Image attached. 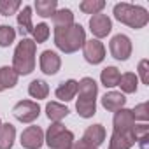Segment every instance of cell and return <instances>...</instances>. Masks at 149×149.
<instances>
[{
    "mask_svg": "<svg viewBox=\"0 0 149 149\" xmlns=\"http://www.w3.org/2000/svg\"><path fill=\"white\" fill-rule=\"evenodd\" d=\"M86 42V32L81 25H70L63 28H54V44L63 53H76Z\"/></svg>",
    "mask_w": 149,
    "mask_h": 149,
    "instance_id": "obj_1",
    "label": "cell"
},
{
    "mask_svg": "<svg viewBox=\"0 0 149 149\" xmlns=\"http://www.w3.org/2000/svg\"><path fill=\"white\" fill-rule=\"evenodd\" d=\"M79 100L76 104V109L81 118H93L97 114V95H98V84L91 77H83L77 83Z\"/></svg>",
    "mask_w": 149,
    "mask_h": 149,
    "instance_id": "obj_2",
    "label": "cell"
},
{
    "mask_svg": "<svg viewBox=\"0 0 149 149\" xmlns=\"http://www.w3.org/2000/svg\"><path fill=\"white\" fill-rule=\"evenodd\" d=\"M35 51L37 44L32 39H21V42L16 46L14 56H13V70L18 76H28L35 68Z\"/></svg>",
    "mask_w": 149,
    "mask_h": 149,
    "instance_id": "obj_3",
    "label": "cell"
},
{
    "mask_svg": "<svg viewBox=\"0 0 149 149\" xmlns=\"http://www.w3.org/2000/svg\"><path fill=\"white\" fill-rule=\"evenodd\" d=\"M114 18L125 25H128L130 28H144L149 21V14L144 7L140 6H132V4H126V2H121V4H116L114 6Z\"/></svg>",
    "mask_w": 149,
    "mask_h": 149,
    "instance_id": "obj_4",
    "label": "cell"
},
{
    "mask_svg": "<svg viewBox=\"0 0 149 149\" xmlns=\"http://www.w3.org/2000/svg\"><path fill=\"white\" fill-rule=\"evenodd\" d=\"M46 144L51 149H74V133L61 123H53L47 128Z\"/></svg>",
    "mask_w": 149,
    "mask_h": 149,
    "instance_id": "obj_5",
    "label": "cell"
},
{
    "mask_svg": "<svg viewBox=\"0 0 149 149\" xmlns=\"http://www.w3.org/2000/svg\"><path fill=\"white\" fill-rule=\"evenodd\" d=\"M13 114L18 121L21 123H32L39 118L40 114V107L37 102H32V100H21L18 102L14 107H13Z\"/></svg>",
    "mask_w": 149,
    "mask_h": 149,
    "instance_id": "obj_6",
    "label": "cell"
},
{
    "mask_svg": "<svg viewBox=\"0 0 149 149\" xmlns=\"http://www.w3.org/2000/svg\"><path fill=\"white\" fill-rule=\"evenodd\" d=\"M109 49H111V54L116 60L125 61V60H128L132 56V40L125 33H118V35H114L111 39Z\"/></svg>",
    "mask_w": 149,
    "mask_h": 149,
    "instance_id": "obj_7",
    "label": "cell"
},
{
    "mask_svg": "<svg viewBox=\"0 0 149 149\" xmlns=\"http://www.w3.org/2000/svg\"><path fill=\"white\" fill-rule=\"evenodd\" d=\"M83 53H84V60L91 65H98L104 61L105 58V47L100 40L97 39H91V40H86L84 46H83Z\"/></svg>",
    "mask_w": 149,
    "mask_h": 149,
    "instance_id": "obj_8",
    "label": "cell"
},
{
    "mask_svg": "<svg viewBox=\"0 0 149 149\" xmlns=\"http://www.w3.org/2000/svg\"><path fill=\"white\" fill-rule=\"evenodd\" d=\"M90 30L97 37V40L98 39H104V37H107L111 33L112 21H111V18L107 14H93L90 18Z\"/></svg>",
    "mask_w": 149,
    "mask_h": 149,
    "instance_id": "obj_9",
    "label": "cell"
},
{
    "mask_svg": "<svg viewBox=\"0 0 149 149\" xmlns=\"http://www.w3.org/2000/svg\"><path fill=\"white\" fill-rule=\"evenodd\" d=\"M44 144V132L40 126H28L21 133V146L25 149H40Z\"/></svg>",
    "mask_w": 149,
    "mask_h": 149,
    "instance_id": "obj_10",
    "label": "cell"
},
{
    "mask_svg": "<svg viewBox=\"0 0 149 149\" xmlns=\"http://www.w3.org/2000/svg\"><path fill=\"white\" fill-rule=\"evenodd\" d=\"M137 144L135 135H133V128L126 130V132H112V137L109 140V149H132Z\"/></svg>",
    "mask_w": 149,
    "mask_h": 149,
    "instance_id": "obj_11",
    "label": "cell"
},
{
    "mask_svg": "<svg viewBox=\"0 0 149 149\" xmlns=\"http://www.w3.org/2000/svg\"><path fill=\"white\" fill-rule=\"evenodd\" d=\"M60 67H61V58L54 51H51V49L42 51V54H40V70L44 74L54 76V74L60 70Z\"/></svg>",
    "mask_w": 149,
    "mask_h": 149,
    "instance_id": "obj_12",
    "label": "cell"
},
{
    "mask_svg": "<svg viewBox=\"0 0 149 149\" xmlns=\"http://www.w3.org/2000/svg\"><path fill=\"white\" fill-rule=\"evenodd\" d=\"M81 140L90 144V146H93V147H98L105 140V128L102 125H91V126L86 128V132H84Z\"/></svg>",
    "mask_w": 149,
    "mask_h": 149,
    "instance_id": "obj_13",
    "label": "cell"
},
{
    "mask_svg": "<svg viewBox=\"0 0 149 149\" xmlns=\"http://www.w3.org/2000/svg\"><path fill=\"white\" fill-rule=\"evenodd\" d=\"M125 104H126V98H125V95L119 93V91H109V93H105V95L102 97V105H104V109L109 111V112H116V111L123 109Z\"/></svg>",
    "mask_w": 149,
    "mask_h": 149,
    "instance_id": "obj_14",
    "label": "cell"
},
{
    "mask_svg": "<svg viewBox=\"0 0 149 149\" xmlns=\"http://www.w3.org/2000/svg\"><path fill=\"white\" fill-rule=\"evenodd\" d=\"M135 125V119L132 116V111L130 109H119L116 111L114 114V130L116 132H126V130H132Z\"/></svg>",
    "mask_w": 149,
    "mask_h": 149,
    "instance_id": "obj_15",
    "label": "cell"
},
{
    "mask_svg": "<svg viewBox=\"0 0 149 149\" xmlns=\"http://www.w3.org/2000/svg\"><path fill=\"white\" fill-rule=\"evenodd\" d=\"M56 98L63 100V102H68L72 100L74 97L77 95V81L74 79H68V81H63L58 88H56Z\"/></svg>",
    "mask_w": 149,
    "mask_h": 149,
    "instance_id": "obj_16",
    "label": "cell"
},
{
    "mask_svg": "<svg viewBox=\"0 0 149 149\" xmlns=\"http://www.w3.org/2000/svg\"><path fill=\"white\" fill-rule=\"evenodd\" d=\"M18 74L13 70V67H0V91L14 88L18 84Z\"/></svg>",
    "mask_w": 149,
    "mask_h": 149,
    "instance_id": "obj_17",
    "label": "cell"
},
{
    "mask_svg": "<svg viewBox=\"0 0 149 149\" xmlns=\"http://www.w3.org/2000/svg\"><path fill=\"white\" fill-rule=\"evenodd\" d=\"M16 139V128L11 123L0 125V149H11Z\"/></svg>",
    "mask_w": 149,
    "mask_h": 149,
    "instance_id": "obj_18",
    "label": "cell"
},
{
    "mask_svg": "<svg viewBox=\"0 0 149 149\" xmlns=\"http://www.w3.org/2000/svg\"><path fill=\"white\" fill-rule=\"evenodd\" d=\"M18 25H19V32L21 35H28L33 32V23H32V7L25 6L19 14H18Z\"/></svg>",
    "mask_w": 149,
    "mask_h": 149,
    "instance_id": "obj_19",
    "label": "cell"
},
{
    "mask_svg": "<svg viewBox=\"0 0 149 149\" xmlns=\"http://www.w3.org/2000/svg\"><path fill=\"white\" fill-rule=\"evenodd\" d=\"M68 112H70V111H68L65 105L58 104V102H49V104L46 105V114H47V118H49L51 121H54V123H60L63 118H67Z\"/></svg>",
    "mask_w": 149,
    "mask_h": 149,
    "instance_id": "obj_20",
    "label": "cell"
},
{
    "mask_svg": "<svg viewBox=\"0 0 149 149\" xmlns=\"http://www.w3.org/2000/svg\"><path fill=\"white\" fill-rule=\"evenodd\" d=\"M119 77H121V72L116 68V67H105L100 74V81L105 88H114L118 86L119 83Z\"/></svg>",
    "mask_w": 149,
    "mask_h": 149,
    "instance_id": "obj_21",
    "label": "cell"
},
{
    "mask_svg": "<svg viewBox=\"0 0 149 149\" xmlns=\"http://www.w3.org/2000/svg\"><path fill=\"white\" fill-rule=\"evenodd\" d=\"M137 84H139V77L135 76L133 72H126L119 77L118 86L121 88L123 93H135L137 91Z\"/></svg>",
    "mask_w": 149,
    "mask_h": 149,
    "instance_id": "obj_22",
    "label": "cell"
},
{
    "mask_svg": "<svg viewBox=\"0 0 149 149\" xmlns=\"http://www.w3.org/2000/svg\"><path fill=\"white\" fill-rule=\"evenodd\" d=\"M35 11L42 18H51L58 11V2L56 0H37L35 2Z\"/></svg>",
    "mask_w": 149,
    "mask_h": 149,
    "instance_id": "obj_23",
    "label": "cell"
},
{
    "mask_svg": "<svg viewBox=\"0 0 149 149\" xmlns=\"http://www.w3.org/2000/svg\"><path fill=\"white\" fill-rule=\"evenodd\" d=\"M53 23L54 28H63V26H70L74 25V14L70 9H60L53 14Z\"/></svg>",
    "mask_w": 149,
    "mask_h": 149,
    "instance_id": "obj_24",
    "label": "cell"
},
{
    "mask_svg": "<svg viewBox=\"0 0 149 149\" xmlns=\"http://www.w3.org/2000/svg\"><path fill=\"white\" fill-rule=\"evenodd\" d=\"M28 93H30L32 98L42 100V98H46V97L49 95V86H47V83H44V81H40V79H35V81L30 83Z\"/></svg>",
    "mask_w": 149,
    "mask_h": 149,
    "instance_id": "obj_25",
    "label": "cell"
},
{
    "mask_svg": "<svg viewBox=\"0 0 149 149\" xmlns=\"http://www.w3.org/2000/svg\"><path fill=\"white\" fill-rule=\"evenodd\" d=\"M105 7L104 0H84L79 4V9L84 14H100V11Z\"/></svg>",
    "mask_w": 149,
    "mask_h": 149,
    "instance_id": "obj_26",
    "label": "cell"
},
{
    "mask_svg": "<svg viewBox=\"0 0 149 149\" xmlns=\"http://www.w3.org/2000/svg\"><path fill=\"white\" fill-rule=\"evenodd\" d=\"M16 39V30L9 25H2L0 26V47H7L14 42Z\"/></svg>",
    "mask_w": 149,
    "mask_h": 149,
    "instance_id": "obj_27",
    "label": "cell"
},
{
    "mask_svg": "<svg viewBox=\"0 0 149 149\" xmlns=\"http://www.w3.org/2000/svg\"><path fill=\"white\" fill-rule=\"evenodd\" d=\"M32 35H33V42H35V44H42V42H46L47 37H49V26H47L46 23H39L37 26H33Z\"/></svg>",
    "mask_w": 149,
    "mask_h": 149,
    "instance_id": "obj_28",
    "label": "cell"
},
{
    "mask_svg": "<svg viewBox=\"0 0 149 149\" xmlns=\"http://www.w3.org/2000/svg\"><path fill=\"white\" fill-rule=\"evenodd\" d=\"M19 7H21L19 0H0V14H4V16L14 14Z\"/></svg>",
    "mask_w": 149,
    "mask_h": 149,
    "instance_id": "obj_29",
    "label": "cell"
},
{
    "mask_svg": "<svg viewBox=\"0 0 149 149\" xmlns=\"http://www.w3.org/2000/svg\"><path fill=\"white\" fill-rule=\"evenodd\" d=\"M132 116H133V119L137 121H147L149 119V112H147V104H139L135 109H132Z\"/></svg>",
    "mask_w": 149,
    "mask_h": 149,
    "instance_id": "obj_30",
    "label": "cell"
},
{
    "mask_svg": "<svg viewBox=\"0 0 149 149\" xmlns=\"http://www.w3.org/2000/svg\"><path fill=\"white\" fill-rule=\"evenodd\" d=\"M147 67H149V61L147 60H142L139 63V74H140V79L144 84H149V74H147Z\"/></svg>",
    "mask_w": 149,
    "mask_h": 149,
    "instance_id": "obj_31",
    "label": "cell"
},
{
    "mask_svg": "<svg viewBox=\"0 0 149 149\" xmlns=\"http://www.w3.org/2000/svg\"><path fill=\"white\" fill-rule=\"evenodd\" d=\"M74 149H98V147H93V146H90V144H86V142L79 140L77 144H74Z\"/></svg>",
    "mask_w": 149,
    "mask_h": 149,
    "instance_id": "obj_32",
    "label": "cell"
},
{
    "mask_svg": "<svg viewBox=\"0 0 149 149\" xmlns=\"http://www.w3.org/2000/svg\"><path fill=\"white\" fill-rule=\"evenodd\" d=\"M0 125H2V121H0Z\"/></svg>",
    "mask_w": 149,
    "mask_h": 149,
    "instance_id": "obj_33",
    "label": "cell"
}]
</instances>
